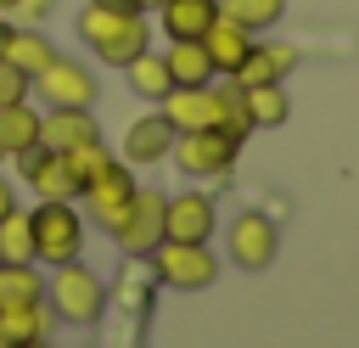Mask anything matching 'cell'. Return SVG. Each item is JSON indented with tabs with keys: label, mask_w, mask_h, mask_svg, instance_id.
I'll return each mask as SVG.
<instances>
[{
	"label": "cell",
	"mask_w": 359,
	"mask_h": 348,
	"mask_svg": "<svg viewBox=\"0 0 359 348\" xmlns=\"http://www.w3.org/2000/svg\"><path fill=\"white\" fill-rule=\"evenodd\" d=\"M73 34L84 39V51L101 62V67H129L140 51H151V11H135V6H95L84 0Z\"/></svg>",
	"instance_id": "1"
},
{
	"label": "cell",
	"mask_w": 359,
	"mask_h": 348,
	"mask_svg": "<svg viewBox=\"0 0 359 348\" xmlns=\"http://www.w3.org/2000/svg\"><path fill=\"white\" fill-rule=\"evenodd\" d=\"M45 303L62 326H95L107 314V281L95 269H84L79 258L73 264H56L50 281H45Z\"/></svg>",
	"instance_id": "2"
},
{
	"label": "cell",
	"mask_w": 359,
	"mask_h": 348,
	"mask_svg": "<svg viewBox=\"0 0 359 348\" xmlns=\"http://www.w3.org/2000/svg\"><path fill=\"white\" fill-rule=\"evenodd\" d=\"M34 219V264H73L84 253V213L73 202H39L28 208Z\"/></svg>",
	"instance_id": "3"
},
{
	"label": "cell",
	"mask_w": 359,
	"mask_h": 348,
	"mask_svg": "<svg viewBox=\"0 0 359 348\" xmlns=\"http://www.w3.org/2000/svg\"><path fill=\"white\" fill-rule=\"evenodd\" d=\"M236 152H241L236 135H224V129H191V135H174L168 163L180 174H191V180H224L236 168Z\"/></svg>",
	"instance_id": "4"
},
{
	"label": "cell",
	"mask_w": 359,
	"mask_h": 348,
	"mask_svg": "<svg viewBox=\"0 0 359 348\" xmlns=\"http://www.w3.org/2000/svg\"><path fill=\"white\" fill-rule=\"evenodd\" d=\"M135 191H140V185H135V168H129L123 157H112V163H107V168H101V174H95V180H90L84 191H79V202H84L79 213H84L90 225H101V230L112 236V230L123 225V213H129Z\"/></svg>",
	"instance_id": "5"
},
{
	"label": "cell",
	"mask_w": 359,
	"mask_h": 348,
	"mask_svg": "<svg viewBox=\"0 0 359 348\" xmlns=\"http://www.w3.org/2000/svg\"><path fill=\"white\" fill-rule=\"evenodd\" d=\"M151 275H157V286L202 292V286L219 281V258L208 253V241H157V253H151Z\"/></svg>",
	"instance_id": "6"
},
{
	"label": "cell",
	"mask_w": 359,
	"mask_h": 348,
	"mask_svg": "<svg viewBox=\"0 0 359 348\" xmlns=\"http://www.w3.org/2000/svg\"><path fill=\"white\" fill-rule=\"evenodd\" d=\"M95 95H101V84H95L90 62H79V56L56 51L50 67L34 73V101L39 107H95Z\"/></svg>",
	"instance_id": "7"
},
{
	"label": "cell",
	"mask_w": 359,
	"mask_h": 348,
	"mask_svg": "<svg viewBox=\"0 0 359 348\" xmlns=\"http://www.w3.org/2000/svg\"><path fill=\"white\" fill-rule=\"evenodd\" d=\"M163 208H168V196H163V191H151V185H140V191H135V202H129L123 225L112 230V241H118V253H123V258H151V253H157V241H163Z\"/></svg>",
	"instance_id": "8"
},
{
	"label": "cell",
	"mask_w": 359,
	"mask_h": 348,
	"mask_svg": "<svg viewBox=\"0 0 359 348\" xmlns=\"http://www.w3.org/2000/svg\"><path fill=\"white\" fill-rule=\"evenodd\" d=\"M224 253H230V264H241V269H269L275 253H280V230H275V219L258 213V208L236 213L230 230H224Z\"/></svg>",
	"instance_id": "9"
},
{
	"label": "cell",
	"mask_w": 359,
	"mask_h": 348,
	"mask_svg": "<svg viewBox=\"0 0 359 348\" xmlns=\"http://www.w3.org/2000/svg\"><path fill=\"white\" fill-rule=\"evenodd\" d=\"M17 168H22V185H28L39 202H79V180H73V168H67L62 152L34 146V152L17 157Z\"/></svg>",
	"instance_id": "10"
},
{
	"label": "cell",
	"mask_w": 359,
	"mask_h": 348,
	"mask_svg": "<svg viewBox=\"0 0 359 348\" xmlns=\"http://www.w3.org/2000/svg\"><path fill=\"white\" fill-rule=\"evenodd\" d=\"M213 225H219V213H213L208 191H180L163 208V241H208Z\"/></svg>",
	"instance_id": "11"
},
{
	"label": "cell",
	"mask_w": 359,
	"mask_h": 348,
	"mask_svg": "<svg viewBox=\"0 0 359 348\" xmlns=\"http://www.w3.org/2000/svg\"><path fill=\"white\" fill-rule=\"evenodd\" d=\"M168 152H174V123L151 107V112H140L129 129H123V163L129 168H151V163H168Z\"/></svg>",
	"instance_id": "12"
},
{
	"label": "cell",
	"mask_w": 359,
	"mask_h": 348,
	"mask_svg": "<svg viewBox=\"0 0 359 348\" xmlns=\"http://www.w3.org/2000/svg\"><path fill=\"white\" fill-rule=\"evenodd\" d=\"M157 112L174 123V135H191V129H219V112H213V84H174Z\"/></svg>",
	"instance_id": "13"
},
{
	"label": "cell",
	"mask_w": 359,
	"mask_h": 348,
	"mask_svg": "<svg viewBox=\"0 0 359 348\" xmlns=\"http://www.w3.org/2000/svg\"><path fill=\"white\" fill-rule=\"evenodd\" d=\"M292 67H297V45H286V39H252L247 62L236 67V84L241 90L247 84H286Z\"/></svg>",
	"instance_id": "14"
},
{
	"label": "cell",
	"mask_w": 359,
	"mask_h": 348,
	"mask_svg": "<svg viewBox=\"0 0 359 348\" xmlns=\"http://www.w3.org/2000/svg\"><path fill=\"white\" fill-rule=\"evenodd\" d=\"M84 140H101V123L90 118V107H45V118H39V146L67 152V146H84Z\"/></svg>",
	"instance_id": "15"
},
{
	"label": "cell",
	"mask_w": 359,
	"mask_h": 348,
	"mask_svg": "<svg viewBox=\"0 0 359 348\" xmlns=\"http://www.w3.org/2000/svg\"><path fill=\"white\" fill-rule=\"evenodd\" d=\"M252 39H258V34H247L241 22H230V17L219 11V22L202 34V51H208V62H213V73H219V79H236V67L247 62Z\"/></svg>",
	"instance_id": "16"
},
{
	"label": "cell",
	"mask_w": 359,
	"mask_h": 348,
	"mask_svg": "<svg viewBox=\"0 0 359 348\" xmlns=\"http://www.w3.org/2000/svg\"><path fill=\"white\" fill-rule=\"evenodd\" d=\"M213 22H219V0H163L157 6L163 39H202Z\"/></svg>",
	"instance_id": "17"
},
{
	"label": "cell",
	"mask_w": 359,
	"mask_h": 348,
	"mask_svg": "<svg viewBox=\"0 0 359 348\" xmlns=\"http://www.w3.org/2000/svg\"><path fill=\"white\" fill-rule=\"evenodd\" d=\"M39 118H45V107L28 95V101H11V107H0V157H22V152H34L39 146Z\"/></svg>",
	"instance_id": "18"
},
{
	"label": "cell",
	"mask_w": 359,
	"mask_h": 348,
	"mask_svg": "<svg viewBox=\"0 0 359 348\" xmlns=\"http://www.w3.org/2000/svg\"><path fill=\"white\" fill-rule=\"evenodd\" d=\"M50 56H56V45L45 39V28L39 22H11V34H6V51H0V62H11L17 73H45L50 67Z\"/></svg>",
	"instance_id": "19"
},
{
	"label": "cell",
	"mask_w": 359,
	"mask_h": 348,
	"mask_svg": "<svg viewBox=\"0 0 359 348\" xmlns=\"http://www.w3.org/2000/svg\"><path fill=\"white\" fill-rule=\"evenodd\" d=\"M50 326H56V314H50L45 297H39V303H11V309H0V348H17V342H34V337H50Z\"/></svg>",
	"instance_id": "20"
},
{
	"label": "cell",
	"mask_w": 359,
	"mask_h": 348,
	"mask_svg": "<svg viewBox=\"0 0 359 348\" xmlns=\"http://www.w3.org/2000/svg\"><path fill=\"white\" fill-rule=\"evenodd\" d=\"M163 62H168V79L174 84H213L219 79L213 62H208V51H202V39H168Z\"/></svg>",
	"instance_id": "21"
},
{
	"label": "cell",
	"mask_w": 359,
	"mask_h": 348,
	"mask_svg": "<svg viewBox=\"0 0 359 348\" xmlns=\"http://www.w3.org/2000/svg\"><path fill=\"white\" fill-rule=\"evenodd\" d=\"M123 79H129V90L146 101V107H157L168 90H174V79H168V62H163V51H140L129 67H123Z\"/></svg>",
	"instance_id": "22"
},
{
	"label": "cell",
	"mask_w": 359,
	"mask_h": 348,
	"mask_svg": "<svg viewBox=\"0 0 359 348\" xmlns=\"http://www.w3.org/2000/svg\"><path fill=\"white\" fill-rule=\"evenodd\" d=\"M241 95H247V118H252V129H280V123L292 118V95H286V84H247Z\"/></svg>",
	"instance_id": "23"
},
{
	"label": "cell",
	"mask_w": 359,
	"mask_h": 348,
	"mask_svg": "<svg viewBox=\"0 0 359 348\" xmlns=\"http://www.w3.org/2000/svg\"><path fill=\"white\" fill-rule=\"evenodd\" d=\"M151 292H157V275H151V258H129L123 264V275H118V286L107 292V297H118L129 314H140L146 303H151Z\"/></svg>",
	"instance_id": "24"
},
{
	"label": "cell",
	"mask_w": 359,
	"mask_h": 348,
	"mask_svg": "<svg viewBox=\"0 0 359 348\" xmlns=\"http://www.w3.org/2000/svg\"><path fill=\"white\" fill-rule=\"evenodd\" d=\"M213 112H219V129L224 135H236V140H247L252 135V118H247V95H241V84L236 79H213Z\"/></svg>",
	"instance_id": "25"
},
{
	"label": "cell",
	"mask_w": 359,
	"mask_h": 348,
	"mask_svg": "<svg viewBox=\"0 0 359 348\" xmlns=\"http://www.w3.org/2000/svg\"><path fill=\"white\" fill-rule=\"evenodd\" d=\"M0 264H34V219H28V208H11L0 219Z\"/></svg>",
	"instance_id": "26"
},
{
	"label": "cell",
	"mask_w": 359,
	"mask_h": 348,
	"mask_svg": "<svg viewBox=\"0 0 359 348\" xmlns=\"http://www.w3.org/2000/svg\"><path fill=\"white\" fill-rule=\"evenodd\" d=\"M45 297V275L34 264H0V309L11 303H39Z\"/></svg>",
	"instance_id": "27"
},
{
	"label": "cell",
	"mask_w": 359,
	"mask_h": 348,
	"mask_svg": "<svg viewBox=\"0 0 359 348\" xmlns=\"http://www.w3.org/2000/svg\"><path fill=\"white\" fill-rule=\"evenodd\" d=\"M219 11L230 22H241L247 34H264V28H275L286 17V0H219Z\"/></svg>",
	"instance_id": "28"
},
{
	"label": "cell",
	"mask_w": 359,
	"mask_h": 348,
	"mask_svg": "<svg viewBox=\"0 0 359 348\" xmlns=\"http://www.w3.org/2000/svg\"><path fill=\"white\" fill-rule=\"evenodd\" d=\"M62 157H67V168H73V180H79V191H84V185H90V180H95L107 163H112L107 140H84V146H67Z\"/></svg>",
	"instance_id": "29"
},
{
	"label": "cell",
	"mask_w": 359,
	"mask_h": 348,
	"mask_svg": "<svg viewBox=\"0 0 359 348\" xmlns=\"http://www.w3.org/2000/svg\"><path fill=\"white\" fill-rule=\"evenodd\" d=\"M28 95H34V79H28V73H17L11 62H0V107L28 101Z\"/></svg>",
	"instance_id": "30"
},
{
	"label": "cell",
	"mask_w": 359,
	"mask_h": 348,
	"mask_svg": "<svg viewBox=\"0 0 359 348\" xmlns=\"http://www.w3.org/2000/svg\"><path fill=\"white\" fill-rule=\"evenodd\" d=\"M50 11H56V0H17V6H11L17 22H45Z\"/></svg>",
	"instance_id": "31"
},
{
	"label": "cell",
	"mask_w": 359,
	"mask_h": 348,
	"mask_svg": "<svg viewBox=\"0 0 359 348\" xmlns=\"http://www.w3.org/2000/svg\"><path fill=\"white\" fill-rule=\"evenodd\" d=\"M11 208H17V185H11V180H6V174H0V219H6V213H11Z\"/></svg>",
	"instance_id": "32"
},
{
	"label": "cell",
	"mask_w": 359,
	"mask_h": 348,
	"mask_svg": "<svg viewBox=\"0 0 359 348\" xmlns=\"http://www.w3.org/2000/svg\"><path fill=\"white\" fill-rule=\"evenodd\" d=\"M129 6H135V11H157L163 0H129Z\"/></svg>",
	"instance_id": "33"
},
{
	"label": "cell",
	"mask_w": 359,
	"mask_h": 348,
	"mask_svg": "<svg viewBox=\"0 0 359 348\" xmlns=\"http://www.w3.org/2000/svg\"><path fill=\"white\" fill-rule=\"evenodd\" d=\"M17 348H50V342H45V337H34V342H17Z\"/></svg>",
	"instance_id": "34"
},
{
	"label": "cell",
	"mask_w": 359,
	"mask_h": 348,
	"mask_svg": "<svg viewBox=\"0 0 359 348\" xmlns=\"http://www.w3.org/2000/svg\"><path fill=\"white\" fill-rule=\"evenodd\" d=\"M11 6H17V0H0V17H11Z\"/></svg>",
	"instance_id": "35"
},
{
	"label": "cell",
	"mask_w": 359,
	"mask_h": 348,
	"mask_svg": "<svg viewBox=\"0 0 359 348\" xmlns=\"http://www.w3.org/2000/svg\"><path fill=\"white\" fill-rule=\"evenodd\" d=\"M95 6H129V0H95Z\"/></svg>",
	"instance_id": "36"
}]
</instances>
